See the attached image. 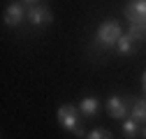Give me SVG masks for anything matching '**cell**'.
Here are the masks:
<instances>
[{
	"mask_svg": "<svg viewBox=\"0 0 146 139\" xmlns=\"http://www.w3.org/2000/svg\"><path fill=\"white\" fill-rule=\"evenodd\" d=\"M58 123H60L65 130L74 132L77 137H86V130L81 128L79 109L74 107V104H60V107H58Z\"/></svg>",
	"mask_w": 146,
	"mask_h": 139,
	"instance_id": "cell-1",
	"label": "cell"
},
{
	"mask_svg": "<svg viewBox=\"0 0 146 139\" xmlns=\"http://www.w3.org/2000/svg\"><path fill=\"white\" fill-rule=\"evenodd\" d=\"M121 35H123V30H121V23L118 21H114V19L102 21L100 28H98V32H95V44L109 49V46H114L121 40Z\"/></svg>",
	"mask_w": 146,
	"mask_h": 139,
	"instance_id": "cell-2",
	"label": "cell"
},
{
	"mask_svg": "<svg viewBox=\"0 0 146 139\" xmlns=\"http://www.w3.org/2000/svg\"><path fill=\"white\" fill-rule=\"evenodd\" d=\"M125 19L130 23H146V0H130L125 7Z\"/></svg>",
	"mask_w": 146,
	"mask_h": 139,
	"instance_id": "cell-3",
	"label": "cell"
},
{
	"mask_svg": "<svg viewBox=\"0 0 146 139\" xmlns=\"http://www.w3.org/2000/svg\"><path fill=\"white\" fill-rule=\"evenodd\" d=\"M130 100L127 97H121V95H111L107 100V111L109 116H114V118H125L127 114H130Z\"/></svg>",
	"mask_w": 146,
	"mask_h": 139,
	"instance_id": "cell-4",
	"label": "cell"
},
{
	"mask_svg": "<svg viewBox=\"0 0 146 139\" xmlns=\"http://www.w3.org/2000/svg\"><path fill=\"white\" fill-rule=\"evenodd\" d=\"M23 19H28V12L23 9V5H21V3H12V5L5 9V16H3L5 26H9V28L19 26Z\"/></svg>",
	"mask_w": 146,
	"mask_h": 139,
	"instance_id": "cell-5",
	"label": "cell"
},
{
	"mask_svg": "<svg viewBox=\"0 0 146 139\" xmlns=\"http://www.w3.org/2000/svg\"><path fill=\"white\" fill-rule=\"evenodd\" d=\"M28 21L33 26H44V23H51L53 21V14L44 7V5H30L28 9Z\"/></svg>",
	"mask_w": 146,
	"mask_h": 139,
	"instance_id": "cell-6",
	"label": "cell"
},
{
	"mask_svg": "<svg viewBox=\"0 0 146 139\" xmlns=\"http://www.w3.org/2000/svg\"><path fill=\"white\" fill-rule=\"evenodd\" d=\"M98 109H100V100H98V97H84V100L79 102V111H81L84 116H95Z\"/></svg>",
	"mask_w": 146,
	"mask_h": 139,
	"instance_id": "cell-7",
	"label": "cell"
},
{
	"mask_svg": "<svg viewBox=\"0 0 146 139\" xmlns=\"http://www.w3.org/2000/svg\"><path fill=\"white\" fill-rule=\"evenodd\" d=\"M116 49H118V54L130 56V54H135V40L125 32V35H121V40L116 42Z\"/></svg>",
	"mask_w": 146,
	"mask_h": 139,
	"instance_id": "cell-8",
	"label": "cell"
},
{
	"mask_svg": "<svg viewBox=\"0 0 146 139\" xmlns=\"http://www.w3.org/2000/svg\"><path fill=\"white\" fill-rule=\"evenodd\" d=\"M130 114H132L135 120H139V123H146V100H132Z\"/></svg>",
	"mask_w": 146,
	"mask_h": 139,
	"instance_id": "cell-9",
	"label": "cell"
},
{
	"mask_svg": "<svg viewBox=\"0 0 146 139\" xmlns=\"http://www.w3.org/2000/svg\"><path fill=\"white\" fill-rule=\"evenodd\" d=\"M137 132H139V120H135V118H123V134L130 137V139H135Z\"/></svg>",
	"mask_w": 146,
	"mask_h": 139,
	"instance_id": "cell-10",
	"label": "cell"
},
{
	"mask_svg": "<svg viewBox=\"0 0 146 139\" xmlns=\"http://www.w3.org/2000/svg\"><path fill=\"white\" fill-rule=\"evenodd\" d=\"M127 35H130L135 42H139L144 35H146V23H130V28H127Z\"/></svg>",
	"mask_w": 146,
	"mask_h": 139,
	"instance_id": "cell-11",
	"label": "cell"
},
{
	"mask_svg": "<svg viewBox=\"0 0 146 139\" xmlns=\"http://www.w3.org/2000/svg\"><path fill=\"white\" fill-rule=\"evenodd\" d=\"M86 139H114V137H111V132L104 130V128H95V130L86 132Z\"/></svg>",
	"mask_w": 146,
	"mask_h": 139,
	"instance_id": "cell-12",
	"label": "cell"
},
{
	"mask_svg": "<svg viewBox=\"0 0 146 139\" xmlns=\"http://www.w3.org/2000/svg\"><path fill=\"white\" fill-rule=\"evenodd\" d=\"M141 81H144V91H146V74H144V79H141Z\"/></svg>",
	"mask_w": 146,
	"mask_h": 139,
	"instance_id": "cell-13",
	"label": "cell"
},
{
	"mask_svg": "<svg viewBox=\"0 0 146 139\" xmlns=\"http://www.w3.org/2000/svg\"><path fill=\"white\" fill-rule=\"evenodd\" d=\"M26 3H30V5H33V3H40V0H26Z\"/></svg>",
	"mask_w": 146,
	"mask_h": 139,
	"instance_id": "cell-14",
	"label": "cell"
},
{
	"mask_svg": "<svg viewBox=\"0 0 146 139\" xmlns=\"http://www.w3.org/2000/svg\"><path fill=\"white\" fill-rule=\"evenodd\" d=\"M144 139H146V128H144Z\"/></svg>",
	"mask_w": 146,
	"mask_h": 139,
	"instance_id": "cell-15",
	"label": "cell"
}]
</instances>
